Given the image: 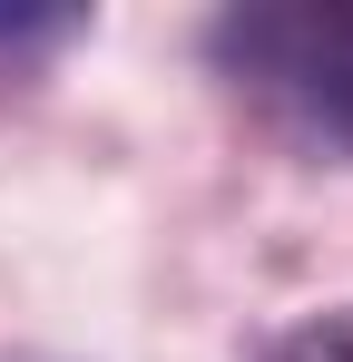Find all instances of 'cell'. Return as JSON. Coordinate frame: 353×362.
<instances>
[{
  "label": "cell",
  "mask_w": 353,
  "mask_h": 362,
  "mask_svg": "<svg viewBox=\"0 0 353 362\" xmlns=\"http://www.w3.org/2000/svg\"><path fill=\"white\" fill-rule=\"evenodd\" d=\"M206 59L304 147H353V10H226Z\"/></svg>",
  "instance_id": "6da1fadb"
},
{
  "label": "cell",
  "mask_w": 353,
  "mask_h": 362,
  "mask_svg": "<svg viewBox=\"0 0 353 362\" xmlns=\"http://www.w3.org/2000/svg\"><path fill=\"white\" fill-rule=\"evenodd\" d=\"M265 362H353V313H304V323H285V333L265 343Z\"/></svg>",
  "instance_id": "7a4b0ae2"
},
{
  "label": "cell",
  "mask_w": 353,
  "mask_h": 362,
  "mask_svg": "<svg viewBox=\"0 0 353 362\" xmlns=\"http://www.w3.org/2000/svg\"><path fill=\"white\" fill-rule=\"evenodd\" d=\"M79 20L69 10H0V49H50V40H69Z\"/></svg>",
  "instance_id": "3957f363"
}]
</instances>
